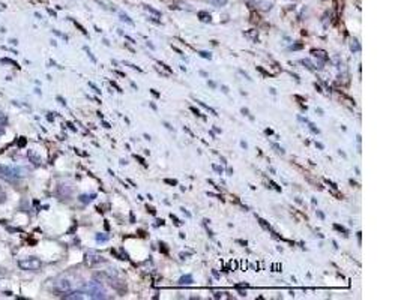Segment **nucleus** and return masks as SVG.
<instances>
[{
    "mask_svg": "<svg viewBox=\"0 0 401 300\" xmlns=\"http://www.w3.org/2000/svg\"><path fill=\"white\" fill-rule=\"evenodd\" d=\"M170 218H171V219L174 221V224H176V225H181V224H182V222H179V219H177V218H176V216L173 215V213H171V215H170Z\"/></svg>",
    "mask_w": 401,
    "mask_h": 300,
    "instance_id": "nucleus-25",
    "label": "nucleus"
},
{
    "mask_svg": "<svg viewBox=\"0 0 401 300\" xmlns=\"http://www.w3.org/2000/svg\"><path fill=\"white\" fill-rule=\"evenodd\" d=\"M334 228H335V230H338V231H343L344 234H347V230H346L344 227H341V225H338V224H335V225H334Z\"/></svg>",
    "mask_w": 401,
    "mask_h": 300,
    "instance_id": "nucleus-22",
    "label": "nucleus"
},
{
    "mask_svg": "<svg viewBox=\"0 0 401 300\" xmlns=\"http://www.w3.org/2000/svg\"><path fill=\"white\" fill-rule=\"evenodd\" d=\"M105 260L102 258V257H100V255H94V254H89L87 257H86V263L89 264V266H95V264H100V263H104Z\"/></svg>",
    "mask_w": 401,
    "mask_h": 300,
    "instance_id": "nucleus-5",
    "label": "nucleus"
},
{
    "mask_svg": "<svg viewBox=\"0 0 401 300\" xmlns=\"http://www.w3.org/2000/svg\"><path fill=\"white\" fill-rule=\"evenodd\" d=\"M258 222H260V225L263 227V228H266V230H271V227L266 224V221H263L261 218H258Z\"/></svg>",
    "mask_w": 401,
    "mask_h": 300,
    "instance_id": "nucleus-19",
    "label": "nucleus"
},
{
    "mask_svg": "<svg viewBox=\"0 0 401 300\" xmlns=\"http://www.w3.org/2000/svg\"><path fill=\"white\" fill-rule=\"evenodd\" d=\"M156 222H158V225H164V221L162 219H158Z\"/></svg>",
    "mask_w": 401,
    "mask_h": 300,
    "instance_id": "nucleus-45",
    "label": "nucleus"
},
{
    "mask_svg": "<svg viewBox=\"0 0 401 300\" xmlns=\"http://www.w3.org/2000/svg\"><path fill=\"white\" fill-rule=\"evenodd\" d=\"M94 197H95V195H91V197L81 195V197H80V201H81V203H89V201H92V200H94Z\"/></svg>",
    "mask_w": 401,
    "mask_h": 300,
    "instance_id": "nucleus-12",
    "label": "nucleus"
},
{
    "mask_svg": "<svg viewBox=\"0 0 401 300\" xmlns=\"http://www.w3.org/2000/svg\"><path fill=\"white\" fill-rule=\"evenodd\" d=\"M316 111H317V113H319V114H320V116H323V111H322V110H320V108H317V110H316Z\"/></svg>",
    "mask_w": 401,
    "mask_h": 300,
    "instance_id": "nucleus-46",
    "label": "nucleus"
},
{
    "mask_svg": "<svg viewBox=\"0 0 401 300\" xmlns=\"http://www.w3.org/2000/svg\"><path fill=\"white\" fill-rule=\"evenodd\" d=\"M97 240H98V242H107V240H108V236H104V234H97Z\"/></svg>",
    "mask_w": 401,
    "mask_h": 300,
    "instance_id": "nucleus-18",
    "label": "nucleus"
},
{
    "mask_svg": "<svg viewBox=\"0 0 401 300\" xmlns=\"http://www.w3.org/2000/svg\"><path fill=\"white\" fill-rule=\"evenodd\" d=\"M193 282H194V279H193L191 275H185V276H182V278L179 279V284H181V285H190V284H193Z\"/></svg>",
    "mask_w": 401,
    "mask_h": 300,
    "instance_id": "nucleus-7",
    "label": "nucleus"
},
{
    "mask_svg": "<svg viewBox=\"0 0 401 300\" xmlns=\"http://www.w3.org/2000/svg\"><path fill=\"white\" fill-rule=\"evenodd\" d=\"M317 216H319L320 219H325V215H323V213H322L320 210H317Z\"/></svg>",
    "mask_w": 401,
    "mask_h": 300,
    "instance_id": "nucleus-38",
    "label": "nucleus"
},
{
    "mask_svg": "<svg viewBox=\"0 0 401 300\" xmlns=\"http://www.w3.org/2000/svg\"><path fill=\"white\" fill-rule=\"evenodd\" d=\"M120 18H122L123 21L129 23V24H134V23H132V20H129V17H128V15H125V14H120Z\"/></svg>",
    "mask_w": 401,
    "mask_h": 300,
    "instance_id": "nucleus-21",
    "label": "nucleus"
},
{
    "mask_svg": "<svg viewBox=\"0 0 401 300\" xmlns=\"http://www.w3.org/2000/svg\"><path fill=\"white\" fill-rule=\"evenodd\" d=\"M206 2H209L213 6H224L227 3V0H206Z\"/></svg>",
    "mask_w": 401,
    "mask_h": 300,
    "instance_id": "nucleus-8",
    "label": "nucleus"
},
{
    "mask_svg": "<svg viewBox=\"0 0 401 300\" xmlns=\"http://www.w3.org/2000/svg\"><path fill=\"white\" fill-rule=\"evenodd\" d=\"M148 47H149V48H152V50H155V45L152 44V42H148Z\"/></svg>",
    "mask_w": 401,
    "mask_h": 300,
    "instance_id": "nucleus-41",
    "label": "nucleus"
},
{
    "mask_svg": "<svg viewBox=\"0 0 401 300\" xmlns=\"http://www.w3.org/2000/svg\"><path fill=\"white\" fill-rule=\"evenodd\" d=\"M159 66H162V68H164V69H167L168 72H173V69H171L170 66H167L165 63H161V62H159Z\"/></svg>",
    "mask_w": 401,
    "mask_h": 300,
    "instance_id": "nucleus-26",
    "label": "nucleus"
},
{
    "mask_svg": "<svg viewBox=\"0 0 401 300\" xmlns=\"http://www.w3.org/2000/svg\"><path fill=\"white\" fill-rule=\"evenodd\" d=\"M245 35L250 36V38H252L254 41H257V32H255V30H254V32H247Z\"/></svg>",
    "mask_w": 401,
    "mask_h": 300,
    "instance_id": "nucleus-20",
    "label": "nucleus"
},
{
    "mask_svg": "<svg viewBox=\"0 0 401 300\" xmlns=\"http://www.w3.org/2000/svg\"><path fill=\"white\" fill-rule=\"evenodd\" d=\"M136 159H139V161H140V164H143V165H146V162H145V159H143L142 156H137V155H136Z\"/></svg>",
    "mask_w": 401,
    "mask_h": 300,
    "instance_id": "nucleus-37",
    "label": "nucleus"
},
{
    "mask_svg": "<svg viewBox=\"0 0 401 300\" xmlns=\"http://www.w3.org/2000/svg\"><path fill=\"white\" fill-rule=\"evenodd\" d=\"M159 246H161V251H162V252H164V254H167V252H168V249H167V248H165V245H164V243H161V245H159Z\"/></svg>",
    "mask_w": 401,
    "mask_h": 300,
    "instance_id": "nucleus-34",
    "label": "nucleus"
},
{
    "mask_svg": "<svg viewBox=\"0 0 401 300\" xmlns=\"http://www.w3.org/2000/svg\"><path fill=\"white\" fill-rule=\"evenodd\" d=\"M221 89H222V92H224V93H229V87H227V86H222Z\"/></svg>",
    "mask_w": 401,
    "mask_h": 300,
    "instance_id": "nucleus-39",
    "label": "nucleus"
},
{
    "mask_svg": "<svg viewBox=\"0 0 401 300\" xmlns=\"http://www.w3.org/2000/svg\"><path fill=\"white\" fill-rule=\"evenodd\" d=\"M6 200V194H5V189L0 186V203H3Z\"/></svg>",
    "mask_w": 401,
    "mask_h": 300,
    "instance_id": "nucleus-16",
    "label": "nucleus"
},
{
    "mask_svg": "<svg viewBox=\"0 0 401 300\" xmlns=\"http://www.w3.org/2000/svg\"><path fill=\"white\" fill-rule=\"evenodd\" d=\"M148 212L150 213V215H155V213H156V210L153 207H149V206H148Z\"/></svg>",
    "mask_w": 401,
    "mask_h": 300,
    "instance_id": "nucleus-31",
    "label": "nucleus"
},
{
    "mask_svg": "<svg viewBox=\"0 0 401 300\" xmlns=\"http://www.w3.org/2000/svg\"><path fill=\"white\" fill-rule=\"evenodd\" d=\"M199 17H201V18H200L201 21H210V15H209V14H206V12H200V14H199Z\"/></svg>",
    "mask_w": 401,
    "mask_h": 300,
    "instance_id": "nucleus-14",
    "label": "nucleus"
},
{
    "mask_svg": "<svg viewBox=\"0 0 401 300\" xmlns=\"http://www.w3.org/2000/svg\"><path fill=\"white\" fill-rule=\"evenodd\" d=\"M316 146H317V147H319V149H323V147H325V146H323V144H322V143H316Z\"/></svg>",
    "mask_w": 401,
    "mask_h": 300,
    "instance_id": "nucleus-43",
    "label": "nucleus"
},
{
    "mask_svg": "<svg viewBox=\"0 0 401 300\" xmlns=\"http://www.w3.org/2000/svg\"><path fill=\"white\" fill-rule=\"evenodd\" d=\"M264 132H266L267 135H272V134H274V131H272V129H266Z\"/></svg>",
    "mask_w": 401,
    "mask_h": 300,
    "instance_id": "nucleus-40",
    "label": "nucleus"
},
{
    "mask_svg": "<svg viewBox=\"0 0 401 300\" xmlns=\"http://www.w3.org/2000/svg\"><path fill=\"white\" fill-rule=\"evenodd\" d=\"M301 63H302V65H305V66H306L308 69H311V71H314V69H316V66H314L313 63H311V60H309V59H303V60H301Z\"/></svg>",
    "mask_w": 401,
    "mask_h": 300,
    "instance_id": "nucleus-10",
    "label": "nucleus"
},
{
    "mask_svg": "<svg viewBox=\"0 0 401 300\" xmlns=\"http://www.w3.org/2000/svg\"><path fill=\"white\" fill-rule=\"evenodd\" d=\"M350 50L353 51V53H356V51H359L361 50V45L358 44V41H353L351 44H350Z\"/></svg>",
    "mask_w": 401,
    "mask_h": 300,
    "instance_id": "nucleus-11",
    "label": "nucleus"
},
{
    "mask_svg": "<svg viewBox=\"0 0 401 300\" xmlns=\"http://www.w3.org/2000/svg\"><path fill=\"white\" fill-rule=\"evenodd\" d=\"M306 123H308V126H309V129L313 131L314 134H319V132H320V131L317 129V128L314 126V123H311V122H308V120H306Z\"/></svg>",
    "mask_w": 401,
    "mask_h": 300,
    "instance_id": "nucleus-15",
    "label": "nucleus"
},
{
    "mask_svg": "<svg viewBox=\"0 0 401 300\" xmlns=\"http://www.w3.org/2000/svg\"><path fill=\"white\" fill-rule=\"evenodd\" d=\"M241 146H242L244 149H247V147H248V144H247L245 141H241Z\"/></svg>",
    "mask_w": 401,
    "mask_h": 300,
    "instance_id": "nucleus-42",
    "label": "nucleus"
},
{
    "mask_svg": "<svg viewBox=\"0 0 401 300\" xmlns=\"http://www.w3.org/2000/svg\"><path fill=\"white\" fill-rule=\"evenodd\" d=\"M311 54H313L314 57H317V59H322L323 62H328V60H329L328 53L323 51V50H313V51H311Z\"/></svg>",
    "mask_w": 401,
    "mask_h": 300,
    "instance_id": "nucleus-6",
    "label": "nucleus"
},
{
    "mask_svg": "<svg viewBox=\"0 0 401 300\" xmlns=\"http://www.w3.org/2000/svg\"><path fill=\"white\" fill-rule=\"evenodd\" d=\"M272 147H274V149H275V150H277L278 153H281V155H284V150H283V149H281V147H280L278 144H275V143H274V144H272Z\"/></svg>",
    "mask_w": 401,
    "mask_h": 300,
    "instance_id": "nucleus-23",
    "label": "nucleus"
},
{
    "mask_svg": "<svg viewBox=\"0 0 401 300\" xmlns=\"http://www.w3.org/2000/svg\"><path fill=\"white\" fill-rule=\"evenodd\" d=\"M164 182L168 183V185H177V180H171V179H165Z\"/></svg>",
    "mask_w": 401,
    "mask_h": 300,
    "instance_id": "nucleus-28",
    "label": "nucleus"
},
{
    "mask_svg": "<svg viewBox=\"0 0 401 300\" xmlns=\"http://www.w3.org/2000/svg\"><path fill=\"white\" fill-rule=\"evenodd\" d=\"M71 293V291H69ZM84 296H83V293L81 291H74V293H71V294H68V296H65V299H83Z\"/></svg>",
    "mask_w": 401,
    "mask_h": 300,
    "instance_id": "nucleus-9",
    "label": "nucleus"
},
{
    "mask_svg": "<svg viewBox=\"0 0 401 300\" xmlns=\"http://www.w3.org/2000/svg\"><path fill=\"white\" fill-rule=\"evenodd\" d=\"M326 183H328V185H329V186H331L332 189H337V188H338V186H337V185H335L334 182H329V180H326Z\"/></svg>",
    "mask_w": 401,
    "mask_h": 300,
    "instance_id": "nucleus-32",
    "label": "nucleus"
},
{
    "mask_svg": "<svg viewBox=\"0 0 401 300\" xmlns=\"http://www.w3.org/2000/svg\"><path fill=\"white\" fill-rule=\"evenodd\" d=\"M239 72H241V74H242V75H244V77H245L247 80H251V78H250V75H248V74H247L245 71H242V69H239Z\"/></svg>",
    "mask_w": 401,
    "mask_h": 300,
    "instance_id": "nucleus-33",
    "label": "nucleus"
},
{
    "mask_svg": "<svg viewBox=\"0 0 401 300\" xmlns=\"http://www.w3.org/2000/svg\"><path fill=\"white\" fill-rule=\"evenodd\" d=\"M18 266L24 270H38V269H41L42 263L39 258H36V257H27V258L18 261Z\"/></svg>",
    "mask_w": 401,
    "mask_h": 300,
    "instance_id": "nucleus-3",
    "label": "nucleus"
},
{
    "mask_svg": "<svg viewBox=\"0 0 401 300\" xmlns=\"http://www.w3.org/2000/svg\"><path fill=\"white\" fill-rule=\"evenodd\" d=\"M212 168H213L215 171H218V173H219V174H222V168H221V167H218V165H213Z\"/></svg>",
    "mask_w": 401,
    "mask_h": 300,
    "instance_id": "nucleus-29",
    "label": "nucleus"
},
{
    "mask_svg": "<svg viewBox=\"0 0 401 300\" xmlns=\"http://www.w3.org/2000/svg\"><path fill=\"white\" fill-rule=\"evenodd\" d=\"M207 84L210 86L212 89H216V83H215V81H210V80H209V81H207Z\"/></svg>",
    "mask_w": 401,
    "mask_h": 300,
    "instance_id": "nucleus-30",
    "label": "nucleus"
},
{
    "mask_svg": "<svg viewBox=\"0 0 401 300\" xmlns=\"http://www.w3.org/2000/svg\"><path fill=\"white\" fill-rule=\"evenodd\" d=\"M54 290L57 291V293H69L71 290H72V282L69 281V279H59L56 284H54Z\"/></svg>",
    "mask_w": 401,
    "mask_h": 300,
    "instance_id": "nucleus-4",
    "label": "nucleus"
},
{
    "mask_svg": "<svg viewBox=\"0 0 401 300\" xmlns=\"http://www.w3.org/2000/svg\"><path fill=\"white\" fill-rule=\"evenodd\" d=\"M290 48H292V50H301V48H303V44H295V45H292Z\"/></svg>",
    "mask_w": 401,
    "mask_h": 300,
    "instance_id": "nucleus-24",
    "label": "nucleus"
},
{
    "mask_svg": "<svg viewBox=\"0 0 401 300\" xmlns=\"http://www.w3.org/2000/svg\"><path fill=\"white\" fill-rule=\"evenodd\" d=\"M199 54H200L203 59H209V60L212 59V54H210V53H207V51H200Z\"/></svg>",
    "mask_w": 401,
    "mask_h": 300,
    "instance_id": "nucleus-17",
    "label": "nucleus"
},
{
    "mask_svg": "<svg viewBox=\"0 0 401 300\" xmlns=\"http://www.w3.org/2000/svg\"><path fill=\"white\" fill-rule=\"evenodd\" d=\"M26 176V170L20 167H9V165H0V177L8 180V182H15L21 177Z\"/></svg>",
    "mask_w": 401,
    "mask_h": 300,
    "instance_id": "nucleus-1",
    "label": "nucleus"
},
{
    "mask_svg": "<svg viewBox=\"0 0 401 300\" xmlns=\"http://www.w3.org/2000/svg\"><path fill=\"white\" fill-rule=\"evenodd\" d=\"M190 110H191V111H193V113H194L196 116H201V113H200V111H199V110H197L196 107H191Z\"/></svg>",
    "mask_w": 401,
    "mask_h": 300,
    "instance_id": "nucleus-27",
    "label": "nucleus"
},
{
    "mask_svg": "<svg viewBox=\"0 0 401 300\" xmlns=\"http://www.w3.org/2000/svg\"><path fill=\"white\" fill-rule=\"evenodd\" d=\"M200 75H203V77H209V75H207V74H206L204 71H200Z\"/></svg>",
    "mask_w": 401,
    "mask_h": 300,
    "instance_id": "nucleus-44",
    "label": "nucleus"
},
{
    "mask_svg": "<svg viewBox=\"0 0 401 300\" xmlns=\"http://www.w3.org/2000/svg\"><path fill=\"white\" fill-rule=\"evenodd\" d=\"M150 93H152V95H153L155 98H159V93H158V92H156L155 89H152V90H150Z\"/></svg>",
    "mask_w": 401,
    "mask_h": 300,
    "instance_id": "nucleus-35",
    "label": "nucleus"
},
{
    "mask_svg": "<svg viewBox=\"0 0 401 300\" xmlns=\"http://www.w3.org/2000/svg\"><path fill=\"white\" fill-rule=\"evenodd\" d=\"M241 111H242V114H245V116H251V114H250V111H248V108H242Z\"/></svg>",
    "mask_w": 401,
    "mask_h": 300,
    "instance_id": "nucleus-36",
    "label": "nucleus"
},
{
    "mask_svg": "<svg viewBox=\"0 0 401 300\" xmlns=\"http://www.w3.org/2000/svg\"><path fill=\"white\" fill-rule=\"evenodd\" d=\"M145 9H146V11H149L150 14H153L155 17H161V12H158L156 9H153V8H150V6H145Z\"/></svg>",
    "mask_w": 401,
    "mask_h": 300,
    "instance_id": "nucleus-13",
    "label": "nucleus"
},
{
    "mask_svg": "<svg viewBox=\"0 0 401 300\" xmlns=\"http://www.w3.org/2000/svg\"><path fill=\"white\" fill-rule=\"evenodd\" d=\"M87 294L91 299H104L105 297V290H104L101 282L91 281L87 284Z\"/></svg>",
    "mask_w": 401,
    "mask_h": 300,
    "instance_id": "nucleus-2",
    "label": "nucleus"
}]
</instances>
